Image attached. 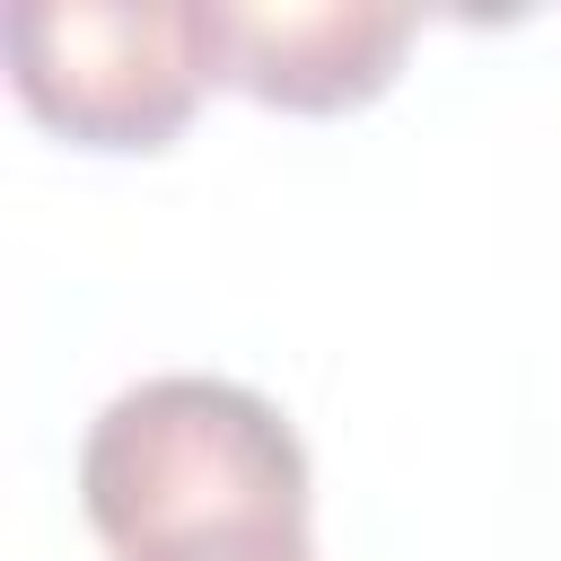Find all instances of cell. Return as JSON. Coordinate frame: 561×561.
<instances>
[{"mask_svg": "<svg viewBox=\"0 0 561 561\" xmlns=\"http://www.w3.org/2000/svg\"><path fill=\"white\" fill-rule=\"evenodd\" d=\"M79 508L114 561H289L307 552V447L272 394L167 368L88 421Z\"/></svg>", "mask_w": 561, "mask_h": 561, "instance_id": "6da1fadb", "label": "cell"}, {"mask_svg": "<svg viewBox=\"0 0 561 561\" xmlns=\"http://www.w3.org/2000/svg\"><path fill=\"white\" fill-rule=\"evenodd\" d=\"M9 79L88 149H167L210 88L202 0H9Z\"/></svg>", "mask_w": 561, "mask_h": 561, "instance_id": "7a4b0ae2", "label": "cell"}, {"mask_svg": "<svg viewBox=\"0 0 561 561\" xmlns=\"http://www.w3.org/2000/svg\"><path fill=\"white\" fill-rule=\"evenodd\" d=\"M202 26H210V79H228L280 114H342V105L386 96L421 18L386 9V0H316V9L202 0Z\"/></svg>", "mask_w": 561, "mask_h": 561, "instance_id": "3957f363", "label": "cell"}, {"mask_svg": "<svg viewBox=\"0 0 561 561\" xmlns=\"http://www.w3.org/2000/svg\"><path fill=\"white\" fill-rule=\"evenodd\" d=\"M289 561H324V552H316V543H307V552H289Z\"/></svg>", "mask_w": 561, "mask_h": 561, "instance_id": "277c9868", "label": "cell"}]
</instances>
